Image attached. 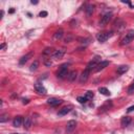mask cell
Masks as SVG:
<instances>
[{"mask_svg": "<svg viewBox=\"0 0 134 134\" xmlns=\"http://www.w3.org/2000/svg\"><path fill=\"white\" fill-rule=\"evenodd\" d=\"M112 35H113V32L112 31H103V32H98L97 35H96V39H97V41L98 42H100V43H104V42H106L110 37H112Z\"/></svg>", "mask_w": 134, "mask_h": 134, "instance_id": "6da1fadb", "label": "cell"}, {"mask_svg": "<svg viewBox=\"0 0 134 134\" xmlns=\"http://www.w3.org/2000/svg\"><path fill=\"white\" fill-rule=\"evenodd\" d=\"M134 39V30L131 29L128 31V34H126V36L123 38L122 42H121V45L122 46H125V45H128L130 42H132V40Z\"/></svg>", "mask_w": 134, "mask_h": 134, "instance_id": "7a4b0ae2", "label": "cell"}, {"mask_svg": "<svg viewBox=\"0 0 134 134\" xmlns=\"http://www.w3.org/2000/svg\"><path fill=\"white\" fill-rule=\"evenodd\" d=\"M68 65L67 64H63L61 67H60V69H59V71H58V73H57V77L59 78V79H65V78H67V76H68V67H67Z\"/></svg>", "mask_w": 134, "mask_h": 134, "instance_id": "3957f363", "label": "cell"}, {"mask_svg": "<svg viewBox=\"0 0 134 134\" xmlns=\"http://www.w3.org/2000/svg\"><path fill=\"white\" fill-rule=\"evenodd\" d=\"M111 18H112V14L111 13H107V14L103 15V17L99 20V25L100 26H105L106 24L109 23V21L111 20Z\"/></svg>", "mask_w": 134, "mask_h": 134, "instance_id": "277c9868", "label": "cell"}, {"mask_svg": "<svg viewBox=\"0 0 134 134\" xmlns=\"http://www.w3.org/2000/svg\"><path fill=\"white\" fill-rule=\"evenodd\" d=\"M99 57L98 56H96L92 61H90L88 64H87V67H86V68H88L90 71L92 70V69H94L95 70V68H96V66L98 65V63H99Z\"/></svg>", "mask_w": 134, "mask_h": 134, "instance_id": "5b68a950", "label": "cell"}, {"mask_svg": "<svg viewBox=\"0 0 134 134\" xmlns=\"http://www.w3.org/2000/svg\"><path fill=\"white\" fill-rule=\"evenodd\" d=\"M89 74H90V70L88 68H85V69H84V71L80 76V82L81 83H86L88 78H89Z\"/></svg>", "mask_w": 134, "mask_h": 134, "instance_id": "8992f818", "label": "cell"}, {"mask_svg": "<svg viewBox=\"0 0 134 134\" xmlns=\"http://www.w3.org/2000/svg\"><path fill=\"white\" fill-rule=\"evenodd\" d=\"M23 123H24V120H23V117L20 116V115L16 116L15 119H14V121H13V125H14V127H16V128L21 127Z\"/></svg>", "mask_w": 134, "mask_h": 134, "instance_id": "52a82bcc", "label": "cell"}, {"mask_svg": "<svg viewBox=\"0 0 134 134\" xmlns=\"http://www.w3.org/2000/svg\"><path fill=\"white\" fill-rule=\"evenodd\" d=\"M77 127V122L76 121H69L66 125V132L67 133H70L72 132Z\"/></svg>", "mask_w": 134, "mask_h": 134, "instance_id": "ba28073f", "label": "cell"}, {"mask_svg": "<svg viewBox=\"0 0 134 134\" xmlns=\"http://www.w3.org/2000/svg\"><path fill=\"white\" fill-rule=\"evenodd\" d=\"M35 89L39 94H46V88L42 85L41 83H36L35 84Z\"/></svg>", "mask_w": 134, "mask_h": 134, "instance_id": "9c48e42d", "label": "cell"}, {"mask_svg": "<svg viewBox=\"0 0 134 134\" xmlns=\"http://www.w3.org/2000/svg\"><path fill=\"white\" fill-rule=\"evenodd\" d=\"M47 104H49L50 106H58V105L62 104V99H59L56 97H50L47 100Z\"/></svg>", "mask_w": 134, "mask_h": 134, "instance_id": "30bf717a", "label": "cell"}, {"mask_svg": "<svg viewBox=\"0 0 134 134\" xmlns=\"http://www.w3.org/2000/svg\"><path fill=\"white\" fill-rule=\"evenodd\" d=\"M110 64L109 61H100L98 63V65L96 66V68H95V71H100V70H103L104 68H106V67Z\"/></svg>", "mask_w": 134, "mask_h": 134, "instance_id": "8fae6325", "label": "cell"}, {"mask_svg": "<svg viewBox=\"0 0 134 134\" xmlns=\"http://www.w3.org/2000/svg\"><path fill=\"white\" fill-rule=\"evenodd\" d=\"M32 55H34V53H32V52H30V53H28L27 55L23 56V57L20 59V61H19V64H20V65H24V64H25V63H26V62H27V61H28V60H29V59L32 57Z\"/></svg>", "mask_w": 134, "mask_h": 134, "instance_id": "7c38bea8", "label": "cell"}, {"mask_svg": "<svg viewBox=\"0 0 134 134\" xmlns=\"http://www.w3.org/2000/svg\"><path fill=\"white\" fill-rule=\"evenodd\" d=\"M132 122V119L130 116H124L123 119H122V121H121V125H122V127H127V126H129L130 125V123Z\"/></svg>", "mask_w": 134, "mask_h": 134, "instance_id": "4fadbf2b", "label": "cell"}, {"mask_svg": "<svg viewBox=\"0 0 134 134\" xmlns=\"http://www.w3.org/2000/svg\"><path fill=\"white\" fill-rule=\"evenodd\" d=\"M65 54V50L64 49H60V50H55V53L53 54L54 59H62L63 56Z\"/></svg>", "mask_w": 134, "mask_h": 134, "instance_id": "5bb4252c", "label": "cell"}, {"mask_svg": "<svg viewBox=\"0 0 134 134\" xmlns=\"http://www.w3.org/2000/svg\"><path fill=\"white\" fill-rule=\"evenodd\" d=\"M23 125H24V128H25L26 130L30 129V127H31V125H32V120H31V117H30V116H27V117H25V120H24V123H23Z\"/></svg>", "mask_w": 134, "mask_h": 134, "instance_id": "9a60e30c", "label": "cell"}, {"mask_svg": "<svg viewBox=\"0 0 134 134\" xmlns=\"http://www.w3.org/2000/svg\"><path fill=\"white\" fill-rule=\"evenodd\" d=\"M77 77H78L77 70H72V71H70L68 73V76H67V80H68L69 82H74L76 79H77Z\"/></svg>", "mask_w": 134, "mask_h": 134, "instance_id": "2e32d148", "label": "cell"}, {"mask_svg": "<svg viewBox=\"0 0 134 134\" xmlns=\"http://www.w3.org/2000/svg\"><path fill=\"white\" fill-rule=\"evenodd\" d=\"M71 111V107H63L62 109H60V111H59V113H58V115L59 116H64V115H66L67 113H69Z\"/></svg>", "mask_w": 134, "mask_h": 134, "instance_id": "e0dca14e", "label": "cell"}, {"mask_svg": "<svg viewBox=\"0 0 134 134\" xmlns=\"http://www.w3.org/2000/svg\"><path fill=\"white\" fill-rule=\"evenodd\" d=\"M128 69H129V66L128 65H121V66L117 67V73H119V74H123V73L127 72Z\"/></svg>", "mask_w": 134, "mask_h": 134, "instance_id": "ac0fdd59", "label": "cell"}, {"mask_svg": "<svg viewBox=\"0 0 134 134\" xmlns=\"http://www.w3.org/2000/svg\"><path fill=\"white\" fill-rule=\"evenodd\" d=\"M63 36H64V30H63L62 28H60L59 30H57V31H56V34H55L54 38H55L56 40H60V39H62V38H63Z\"/></svg>", "mask_w": 134, "mask_h": 134, "instance_id": "d6986e66", "label": "cell"}, {"mask_svg": "<svg viewBox=\"0 0 134 134\" xmlns=\"http://www.w3.org/2000/svg\"><path fill=\"white\" fill-rule=\"evenodd\" d=\"M112 107V103H111V100H108V102H106L102 107H100V111L102 112H104V111H106V110H108L109 108H111Z\"/></svg>", "mask_w": 134, "mask_h": 134, "instance_id": "ffe728a7", "label": "cell"}, {"mask_svg": "<svg viewBox=\"0 0 134 134\" xmlns=\"http://www.w3.org/2000/svg\"><path fill=\"white\" fill-rule=\"evenodd\" d=\"M93 11H94V6L93 5H91V4L87 5V7H86V14H87L88 17L93 14Z\"/></svg>", "mask_w": 134, "mask_h": 134, "instance_id": "44dd1931", "label": "cell"}, {"mask_svg": "<svg viewBox=\"0 0 134 134\" xmlns=\"http://www.w3.org/2000/svg\"><path fill=\"white\" fill-rule=\"evenodd\" d=\"M98 91L102 93V94H104V95H110V91L107 89V88H105V87H99L98 88Z\"/></svg>", "mask_w": 134, "mask_h": 134, "instance_id": "7402d4cb", "label": "cell"}, {"mask_svg": "<svg viewBox=\"0 0 134 134\" xmlns=\"http://www.w3.org/2000/svg\"><path fill=\"white\" fill-rule=\"evenodd\" d=\"M38 67H39V62L38 61H35L31 65H30V71H35V70H37L38 69Z\"/></svg>", "mask_w": 134, "mask_h": 134, "instance_id": "603a6c76", "label": "cell"}, {"mask_svg": "<svg viewBox=\"0 0 134 134\" xmlns=\"http://www.w3.org/2000/svg\"><path fill=\"white\" fill-rule=\"evenodd\" d=\"M53 53H55V52H54V48H49V47H47V48H45V49H44L43 55L47 56V55H52Z\"/></svg>", "mask_w": 134, "mask_h": 134, "instance_id": "cb8c5ba5", "label": "cell"}, {"mask_svg": "<svg viewBox=\"0 0 134 134\" xmlns=\"http://www.w3.org/2000/svg\"><path fill=\"white\" fill-rule=\"evenodd\" d=\"M7 120H9V114L7 113H4V114H2L1 116H0V123H4Z\"/></svg>", "mask_w": 134, "mask_h": 134, "instance_id": "d4e9b609", "label": "cell"}, {"mask_svg": "<svg viewBox=\"0 0 134 134\" xmlns=\"http://www.w3.org/2000/svg\"><path fill=\"white\" fill-rule=\"evenodd\" d=\"M93 96H94V93H93L92 91H87V92H86L85 97H86L87 99H92V98H93Z\"/></svg>", "mask_w": 134, "mask_h": 134, "instance_id": "484cf974", "label": "cell"}, {"mask_svg": "<svg viewBox=\"0 0 134 134\" xmlns=\"http://www.w3.org/2000/svg\"><path fill=\"white\" fill-rule=\"evenodd\" d=\"M78 102L81 103V104H85L87 102V98L85 96H79L78 97Z\"/></svg>", "mask_w": 134, "mask_h": 134, "instance_id": "4316f807", "label": "cell"}, {"mask_svg": "<svg viewBox=\"0 0 134 134\" xmlns=\"http://www.w3.org/2000/svg\"><path fill=\"white\" fill-rule=\"evenodd\" d=\"M128 93H129V94H133V93H134V81H133V83L130 85V87L128 88Z\"/></svg>", "mask_w": 134, "mask_h": 134, "instance_id": "83f0119b", "label": "cell"}, {"mask_svg": "<svg viewBox=\"0 0 134 134\" xmlns=\"http://www.w3.org/2000/svg\"><path fill=\"white\" fill-rule=\"evenodd\" d=\"M47 15H48V13H47V12H45V11H42V12L39 14V16H40V17H42V18H45V17H46Z\"/></svg>", "mask_w": 134, "mask_h": 134, "instance_id": "f1b7e54d", "label": "cell"}, {"mask_svg": "<svg viewBox=\"0 0 134 134\" xmlns=\"http://www.w3.org/2000/svg\"><path fill=\"white\" fill-rule=\"evenodd\" d=\"M132 111H134V106H131V107L128 108V110H127L128 113H130V112H132Z\"/></svg>", "mask_w": 134, "mask_h": 134, "instance_id": "f546056e", "label": "cell"}, {"mask_svg": "<svg viewBox=\"0 0 134 134\" xmlns=\"http://www.w3.org/2000/svg\"><path fill=\"white\" fill-rule=\"evenodd\" d=\"M23 104H28L29 103V99L28 98H23V102H22Z\"/></svg>", "mask_w": 134, "mask_h": 134, "instance_id": "4dcf8cb0", "label": "cell"}, {"mask_svg": "<svg viewBox=\"0 0 134 134\" xmlns=\"http://www.w3.org/2000/svg\"><path fill=\"white\" fill-rule=\"evenodd\" d=\"M4 47H5V44H4V43H2V44H1V46H0V49H3Z\"/></svg>", "mask_w": 134, "mask_h": 134, "instance_id": "1f68e13d", "label": "cell"}, {"mask_svg": "<svg viewBox=\"0 0 134 134\" xmlns=\"http://www.w3.org/2000/svg\"><path fill=\"white\" fill-rule=\"evenodd\" d=\"M31 3H32V4H38V1H34V0H32Z\"/></svg>", "mask_w": 134, "mask_h": 134, "instance_id": "d6a6232c", "label": "cell"}, {"mask_svg": "<svg viewBox=\"0 0 134 134\" xmlns=\"http://www.w3.org/2000/svg\"><path fill=\"white\" fill-rule=\"evenodd\" d=\"M14 12H15V10H14V9H12V10H11V11H10V13H11V14H13V13H14Z\"/></svg>", "mask_w": 134, "mask_h": 134, "instance_id": "836d02e7", "label": "cell"}, {"mask_svg": "<svg viewBox=\"0 0 134 134\" xmlns=\"http://www.w3.org/2000/svg\"><path fill=\"white\" fill-rule=\"evenodd\" d=\"M11 134H20V133H11Z\"/></svg>", "mask_w": 134, "mask_h": 134, "instance_id": "e575fe53", "label": "cell"}]
</instances>
